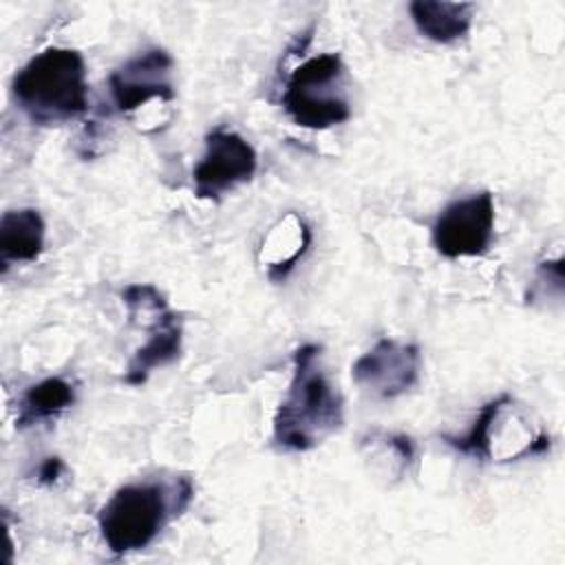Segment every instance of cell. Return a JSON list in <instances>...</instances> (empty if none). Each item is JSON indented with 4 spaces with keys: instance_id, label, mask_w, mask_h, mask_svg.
<instances>
[{
    "instance_id": "15",
    "label": "cell",
    "mask_w": 565,
    "mask_h": 565,
    "mask_svg": "<svg viewBox=\"0 0 565 565\" xmlns=\"http://www.w3.org/2000/svg\"><path fill=\"white\" fill-rule=\"evenodd\" d=\"M64 461L60 459V457H46L42 463H40V468H38V475H35V481L40 483V486H53L60 477H62V472H64Z\"/></svg>"
},
{
    "instance_id": "11",
    "label": "cell",
    "mask_w": 565,
    "mask_h": 565,
    "mask_svg": "<svg viewBox=\"0 0 565 565\" xmlns=\"http://www.w3.org/2000/svg\"><path fill=\"white\" fill-rule=\"evenodd\" d=\"M415 29L430 42L452 44L468 35L472 26V2L415 0L408 4Z\"/></svg>"
},
{
    "instance_id": "14",
    "label": "cell",
    "mask_w": 565,
    "mask_h": 565,
    "mask_svg": "<svg viewBox=\"0 0 565 565\" xmlns=\"http://www.w3.org/2000/svg\"><path fill=\"white\" fill-rule=\"evenodd\" d=\"M121 300L130 311V318L148 316V313H159L163 309H168V302L163 298V294L148 282H137V285H128L121 291Z\"/></svg>"
},
{
    "instance_id": "9",
    "label": "cell",
    "mask_w": 565,
    "mask_h": 565,
    "mask_svg": "<svg viewBox=\"0 0 565 565\" xmlns=\"http://www.w3.org/2000/svg\"><path fill=\"white\" fill-rule=\"evenodd\" d=\"M181 344H183L181 318L170 309L157 313L152 318L150 335L146 344L139 347L128 362L124 382L130 386H141L152 373V369L172 364L181 355Z\"/></svg>"
},
{
    "instance_id": "10",
    "label": "cell",
    "mask_w": 565,
    "mask_h": 565,
    "mask_svg": "<svg viewBox=\"0 0 565 565\" xmlns=\"http://www.w3.org/2000/svg\"><path fill=\"white\" fill-rule=\"evenodd\" d=\"M44 218L33 207L7 210L0 218L2 271L11 263H33L44 249Z\"/></svg>"
},
{
    "instance_id": "8",
    "label": "cell",
    "mask_w": 565,
    "mask_h": 565,
    "mask_svg": "<svg viewBox=\"0 0 565 565\" xmlns=\"http://www.w3.org/2000/svg\"><path fill=\"white\" fill-rule=\"evenodd\" d=\"M172 66V55L157 46L124 62L108 77V90L115 108L119 113H130L150 99H174Z\"/></svg>"
},
{
    "instance_id": "4",
    "label": "cell",
    "mask_w": 565,
    "mask_h": 565,
    "mask_svg": "<svg viewBox=\"0 0 565 565\" xmlns=\"http://www.w3.org/2000/svg\"><path fill=\"white\" fill-rule=\"evenodd\" d=\"M344 64L338 53L309 57L291 71L282 90V108L289 119L309 130H327L351 117L342 93Z\"/></svg>"
},
{
    "instance_id": "1",
    "label": "cell",
    "mask_w": 565,
    "mask_h": 565,
    "mask_svg": "<svg viewBox=\"0 0 565 565\" xmlns=\"http://www.w3.org/2000/svg\"><path fill=\"white\" fill-rule=\"evenodd\" d=\"M322 347L302 344L294 353V373L274 415L276 446L305 452L338 433L344 404L320 364Z\"/></svg>"
},
{
    "instance_id": "3",
    "label": "cell",
    "mask_w": 565,
    "mask_h": 565,
    "mask_svg": "<svg viewBox=\"0 0 565 565\" xmlns=\"http://www.w3.org/2000/svg\"><path fill=\"white\" fill-rule=\"evenodd\" d=\"M15 106L38 126L75 119L88 108L86 64L79 51L46 46L11 82Z\"/></svg>"
},
{
    "instance_id": "7",
    "label": "cell",
    "mask_w": 565,
    "mask_h": 565,
    "mask_svg": "<svg viewBox=\"0 0 565 565\" xmlns=\"http://www.w3.org/2000/svg\"><path fill=\"white\" fill-rule=\"evenodd\" d=\"M419 366L422 353L417 344L382 338L353 362L351 377L373 397L393 399L417 384Z\"/></svg>"
},
{
    "instance_id": "5",
    "label": "cell",
    "mask_w": 565,
    "mask_h": 565,
    "mask_svg": "<svg viewBox=\"0 0 565 565\" xmlns=\"http://www.w3.org/2000/svg\"><path fill=\"white\" fill-rule=\"evenodd\" d=\"M494 236V199L490 192L448 203L430 227V241L444 258H475L488 252Z\"/></svg>"
},
{
    "instance_id": "2",
    "label": "cell",
    "mask_w": 565,
    "mask_h": 565,
    "mask_svg": "<svg viewBox=\"0 0 565 565\" xmlns=\"http://www.w3.org/2000/svg\"><path fill=\"white\" fill-rule=\"evenodd\" d=\"M194 488L188 477L174 483L132 481L113 492L97 512V527L115 556L148 547L161 530L192 501Z\"/></svg>"
},
{
    "instance_id": "12",
    "label": "cell",
    "mask_w": 565,
    "mask_h": 565,
    "mask_svg": "<svg viewBox=\"0 0 565 565\" xmlns=\"http://www.w3.org/2000/svg\"><path fill=\"white\" fill-rule=\"evenodd\" d=\"M75 402V386L64 377H46L26 388L15 415V428L24 430L40 422L55 419Z\"/></svg>"
},
{
    "instance_id": "6",
    "label": "cell",
    "mask_w": 565,
    "mask_h": 565,
    "mask_svg": "<svg viewBox=\"0 0 565 565\" xmlns=\"http://www.w3.org/2000/svg\"><path fill=\"white\" fill-rule=\"evenodd\" d=\"M258 168L254 146L234 130L214 128L205 135V152L194 166L196 199H218L221 194L247 183Z\"/></svg>"
},
{
    "instance_id": "13",
    "label": "cell",
    "mask_w": 565,
    "mask_h": 565,
    "mask_svg": "<svg viewBox=\"0 0 565 565\" xmlns=\"http://www.w3.org/2000/svg\"><path fill=\"white\" fill-rule=\"evenodd\" d=\"M510 404L512 399L505 393L486 402L466 435H441V439L457 452L468 455L472 459H479V461L492 459V428L499 422V415Z\"/></svg>"
}]
</instances>
